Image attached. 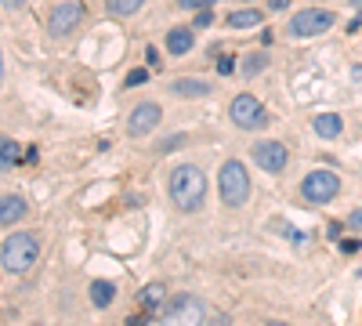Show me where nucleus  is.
<instances>
[{"label":"nucleus","mask_w":362,"mask_h":326,"mask_svg":"<svg viewBox=\"0 0 362 326\" xmlns=\"http://www.w3.org/2000/svg\"><path fill=\"white\" fill-rule=\"evenodd\" d=\"M261 19H264V11L243 8V11H232V15H228V26H232V29H254V26H261Z\"/></svg>","instance_id":"nucleus-16"},{"label":"nucleus","mask_w":362,"mask_h":326,"mask_svg":"<svg viewBox=\"0 0 362 326\" xmlns=\"http://www.w3.org/2000/svg\"><path fill=\"white\" fill-rule=\"evenodd\" d=\"M22 160V149H19V141H11V138H4V156H0V167L4 171H11L15 163Z\"/></svg>","instance_id":"nucleus-20"},{"label":"nucleus","mask_w":362,"mask_h":326,"mask_svg":"<svg viewBox=\"0 0 362 326\" xmlns=\"http://www.w3.org/2000/svg\"><path fill=\"white\" fill-rule=\"evenodd\" d=\"M269 326H290V323H269Z\"/></svg>","instance_id":"nucleus-29"},{"label":"nucleus","mask_w":362,"mask_h":326,"mask_svg":"<svg viewBox=\"0 0 362 326\" xmlns=\"http://www.w3.org/2000/svg\"><path fill=\"white\" fill-rule=\"evenodd\" d=\"M329 26H334V15H329L326 8H305V11H297L290 19L293 37H316V33H326Z\"/></svg>","instance_id":"nucleus-7"},{"label":"nucleus","mask_w":362,"mask_h":326,"mask_svg":"<svg viewBox=\"0 0 362 326\" xmlns=\"http://www.w3.org/2000/svg\"><path fill=\"white\" fill-rule=\"evenodd\" d=\"M160 120H163L160 105H156V102H141V105L131 112V120H127V130H131L134 138H141V135H149L152 127H160Z\"/></svg>","instance_id":"nucleus-10"},{"label":"nucleus","mask_w":362,"mask_h":326,"mask_svg":"<svg viewBox=\"0 0 362 326\" xmlns=\"http://www.w3.org/2000/svg\"><path fill=\"white\" fill-rule=\"evenodd\" d=\"M152 312H141V316H127V326H145Z\"/></svg>","instance_id":"nucleus-24"},{"label":"nucleus","mask_w":362,"mask_h":326,"mask_svg":"<svg viewBox=\"0 0 362 326\" xmlns=\"http://www.w3.org/2000/svg\"><path fill=\"white\" fill-rule=\"evenodd\" d=\"M352 4H355V8H362V0H352Z\"/></svg>","instance_id":"nucleus-30"},{"label":"nucleus","mask_w":362,"mask_h":326,"mask_svg":"<svg viewBox=\"0 0 362 326\" xmlns=\"http://www.w3.org/2000/svg\"><path fill=\"white\" fill-rule=\"evenodd\" d=\"M359 250V239H344V254H355Z\"/></svg>","instance_id":"nucleus-27"},{"label":"nucleus","mask_w":362,"mask_h":326,"mask_svg":"<svg viewBox=\"0 0 362 326\" xmlns=\"http://www.w3.org/2000/svg\"><path fill=\"white\" fill-rule=\"evenodd\" d=\"M250 156H254V163L261 171H269V174H282V171H287V163H290L287 145H279V141H257Z\"/></svg>","instance_id":"nucleus-9"},{"label":"nucleus","mask_w":362,"mask_h":326,"mask_svg":"<svg viewBox=\"0 0 362 326\" xmlns=\"http://www.w3.org/2000/svg\"><path fill=\"white\" fill-rule=\"evenodd\" d=\"M348 225H352V228H362V207L348 214Z\"/></svg>","instance_id":"nucleus-25"},{"label":"nucleus","mask_w":362,"mask_h":326,"mask_svg":"<svg viewBox=\"0 0 362 326\" xmlns=\"http://www.w3.org/2000/svg\"><path fill=\"white\" fill-rule=\"evenodd\" d=\"M84 22V8H80V0H66V4H58L51 11V19H47V29H51V37L62 40V37H69V33Z\"/></svg>","instance_id":"nucleus-8"},{"label":"nucleus","mask_w":362,"mask_h":326,"mask_svg":"<svg viewBox=\"0 0 362 326\" xmlns=\"http://www.w3.org/2000/svg\"><path fill=\"white\" fill-rule=\"evenodd\" d=\"M282 8H290V0H272V11H282Z\"/></svg>","instance_id":"nucleus-28"},{"label":"nucleus","mask_w":362,"mask_h":326,"mask_svg":"<svg viewBox=\"0 0 362 326\" xmlns=\"http://www.w3.org/2000/svg\"><path fill=\"white\" fill-rule=\"evenodd\" d=\"M217 192H221V200L228 207H243L250 200V174L239 160H228L221 174H217Z\"/></svg>","instance_id":"nucleus-3"},{"label":"nucleus","mask_w":362,"mask_h":326,"mask_svg":"<svg viewBox=\"0 0 362 326\" xmlns=\"http://www.w3.org/2000/svg\"><path fill=\"white\" fill-rule=\"evenodd\" d=\"M337 189H341V178L334 171H311L301 182V196L308 203H329L337 196Z\"/></svg>","instance_id":"nucleus-6"},{"label":"nucleus","mask_w":362,"mask_h":326,"mask_svg":"<svg viewBox=\"0 0 362 326\" xmlns=\"http://www.w3.org/2000/svg\"><path fill=\"white\" fill-rule=\"evenodd\" d=\"M163 326H203V304L188 293H178L163 308Z\"/></svg>","instance_id":"nucleus-5"},{"label":"nucleus","mask_w":362,"mask_h":326,"mask_svg":"<svg viewBox=\"0 0 362 326\" xmlns=\"http://www.w3.org/2000/svg\"><path fill=\"white\" fill-rule=\"evenodd\" d=\"M192 29H185V26H174V29H170L167 33V51L170 55H188V51H192Z\"/></svg>","instance_id":"nucleus-12"},{"label":"nucleus","mask_w":362,"mask_h":326,"mask_svg":"<svg viewBox=\"0 0 362 326\" xmlns=\"http://www.w3.org/2000/svg\"><path fill=\"white\" fill-rule=\"evenodd\" d=\"M174 91L178 98H207L210 94V84L207 80H196V76H185V80H174Z\"/></svg>","instance_id":"nucleus-13"},{"label":"nucleus","mask_w":362,"mask_h":326,"mask_svg":"<svg viewBox=\"0 0 362 326\" xmlns=\"http://www.w3.org/2000/svg\"><path fill=\"white\" fill-rule=\"evenodd\" d=\"M228 117H232L235 127H243V130L269 127V109H264L261 98H254V94H235L232 105H228Z\"/></svg>","instance_id":"nucleus-4"},{"label":"nucleus","mask_w":362,"mask_h":326,"mask_svg":"<svg viewBox=\"0 0 362 326\" xmlns=\"http://www.w3.org/2000/svg\"><path fill=\"white\" fill-rule=\"evenodd\" d=\"M167 192H170V200H174L178 210H199L203 200H207V178H203V171L192 167V163H181V167L170 171Z\"/></svg>","instance_id":"nucleus-1"},{"label":"nucleus","mask_w":362,"mask_h":326,"mask_svg":"<svg viewBox=\"0 0 362 326\" xmlns=\"http://www.w3.org/2000/svg\"><path fill=\"white\" fill-rule=\"evenodd\" d=\"M311 127H316L319 138H337L341 130H344V123H341L337 112H323V117H316V123H311Z\"/></svg>","instance_id":"nucleus-15"},{"label":"nucleus","mask_w":362,"mask_h":326,"mask_svg":"<svg viewBox=\"0 0 362 326\" xmlns=\"http://www.w3.org/2000/svg\"><path fill=\"white\" fill-rule=\"evenodd\" d=\"M113 298H116V286L113 283H105V280H94L91 283V301L98 308H109V304H113Z\"/></svg>","instance_id":"nucleus-17"},{"label":"nucleus","mask_w":362,"mask_h":326,"mask_svg":"<svg viewBox=\"0 0 362 326\" xmlns=\"http://www.w3.org/2000/svg\"><path fill=\"white\" fill-rule=\"evenodd\" d=\"M26 4V0H0V8H4V11H15V8H22Z\"/></svg>","instance_id":"nucleus-26"},{"label":"nucleus","mask_w":362,"mask_h":326,"mask_svg":"<svg viewBox=\"0 0 362 326\" xmlns=\"http://www.w3.org/2000/svg\"><path fill=\"white\" fill-rule=\"evenodd\" d=\"M264 65H269V55H264V51H254V55H246V58H243V69H239V73L257 76V73H264Z\"/></svg>","instance_id":"nucleus-18"},{"label":"nucleus","mask_w":362,"mask_h":326,"mask_svg":"<svg viewBox=\"0 0 362 326\" xmlns=\"http://www.w3.org/2000/svg\"><path fill=\"white\" fill-rule=\"evenodd\" d=\"M181 8H188V11H203V8H210V4H217V0H178Z\"/></svg>","instance_id":"nucleus-22"},{"label":"nucleus","mask_w":362,"mask_h":326,"mask_svg":"<svg viewBox=\"0 0 362 326\" xmlns=\"http://www.w3.org/2000/svg\"><path fill=\"white\" fill-rule=\"evenodd\" d=\"M145 80H149V69H134L127 76V87H138V84H145Z\"/></svg>","instance_id":"nucleus-23"},{"label":"nucleus","mask_w":362,"mask_h":326,"mask_svg":"<svg viewBox=\"0 0 362 326\" xmlns=\"http://www.w3.org/2000/svg\"><path fill=\"white\" fill-rule=\"evenodd\" d=\"M217 73L232 76V73H235V58H232V55H221V58H217Z\"/></svg>","instance_id":"nucleus-21"},{"label":"nucleus","mask_w":362,"mask_h":326,"mask_svg":"<svg viewBox=\"0 0 362 326\" xmlns=\"http://www.w3.org/2000/svg\"><path fill=\"white\" fill-rule=\"evenodd\" d=\"M37 257H40V243H37L33 232H15L0 243V265H4V272H11V275L29 272Z\"/></svg>","instance_id":"nucleus-2"},{"label":"nucleus","mask_w":362,"mask_h":326,"mask_svg":"<svg viewBox=\"0 0 362 326\" xmlns=\"http://www.w3.org/2000/svg\"><path fill=\"white\" fill-rule=\"evenodd\" d=\"M26 218V200L22 196H4V203H0V225H15Z\"/></svg>","instance_id":"nucleus-14"},{"label":"nucleus","mask_w":362,"mask_h":326,"mask_svg":"<svg viewBox=\"0 0 362 326\" xmlns=\"http://www.w3.org/2000/svg\"><path fill=\"white\" fill-rule=\"evenodd\" d=\"M167 301V290L163 283H149V286H141L138 290V304H141V312H160V304Z\"/></svg>","instance_id":"nucleus-11"},{"label":"nucleus","mask_w":362,"mask_h":326,"mask_svg":"<svg viewBox=\"0 0 362 326\" xmlns=\"http://www.w3.org/2000/svg\"><path fill=\"white\" fill-rule=\"evenodd\" d=\"M141 4H145V0H109V11H113L116 19H127V15L141 11Z\"/></svg>","instance_id":"nucleus-19"}]
</instances>
